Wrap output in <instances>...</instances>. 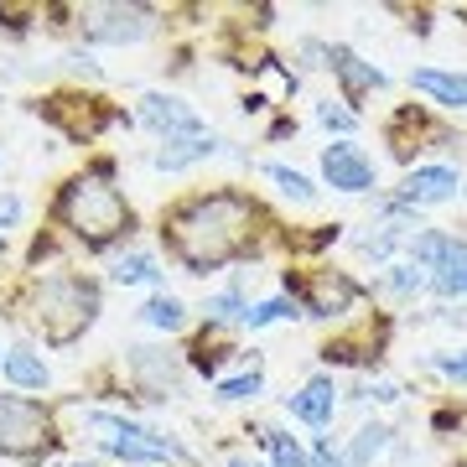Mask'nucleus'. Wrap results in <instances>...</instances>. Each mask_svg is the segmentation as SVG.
<instances>
[{"mask_svg": "<svg viewBox=\"0 0 467 467\" xmlns=\"http://www.w3.org/2000/svg\"><path fill=\"white\" fill-rule=\"evenodd\" d=\"M265 389V368L250 364V374H234V379H218V400H254Z\"/></svg>", "mask_w": 467, "mask_h": 467, "instance_id": "393cba45", "label": "nucleus"}, {"mask_svg": "<svg viewBox=\"0 0 467 467\" xmlns=\"http://www.w3.org/2000/svg\"><path fill=\"white\" fill-rule=\"evenodd\" d=\"M21 218V198H0V229H11Z\"/></svg>", "mask_w": 467, "mask_h": 467, "instance_id": "7c9ffc66", "label": "nucleus"}, {"mask_svg": "<svg viewBox=\"0 0 467 467\" xmlns=\"http://www.w3.org/2000/svg\"><path fill=\"white\" fill-rule=\"evenodd\" d=\"M109 281L115 285H161V265H156L146 250H130L109 265Z\"/></svg>", "mask_w": 467, "mask_h": 467, "instance_id": "a211bd4d", "label": "nucleus"}, {"mask_svg": "<svg viewBox=\"0 0 467 467\" xmlns=\"http://www.w3.org/2000/svg\"><path fill=\"white\" fill-rule=\"evenodd\" d=\"M462 16H467V11H462Z\"/></svg>", "mask_w": 467, "mask_h": 467, "instance_id": "473e14b6", "label": "nucleus"}, {"mask_svg": "<svg viewBox=\"0 0 467 467\" xmlns=\"http://www.w3.org/2000/svg\"><path fill=\"white\" fill-rule=\"evenodd\" d=\"M322 177L337 192H368L374 187V156L364 146H353V140H333L322 150Z\"/></svg>", "mask_w": 467, "mask_h": 467, "instance_id": "1a4fd4ad", "label": "nucleus"}, {"mask_svg": "<svg viewBox=\"0 0 467 467\" xmlns=\"http://www.w3.org/2000/svg\"><path fill=\"white\" fill-rule=\"evenodd\" d=\"M88 42H104V47H135L156 32V11L150 5H94L84 16Z\"/></svg>", "mask_w": 467, "mask_h": 467, "instance_id": "0eeeda50", "label": "nucleus"}, {"mask_svg": "<svg viewBox=\"0 0 467 467\" xmlns=\"http://www.w3.org/2000/svg\"><path fill=\"white\" fill-rule=\"evenodd\" d=\"M389 291H395V296H416V291H426V275H420L416 265H389Z\"/></svg>", "mask_w": 467, "mask_h": 467, "instance_id": "bb28decb", "label": "nucleus"}, {"mask_svg": "<svg viewBox=\"0 0 467 467\" xmlns=\"http://www.w3.org/2000/svg\"><path fill=\"white\" fill-rule=\"evenodd\" d=\"M140 322L156 327V333H182L187 327V306L177 296H150L146 306H140Z\"/></svg>", "mask_w": 467, "mask_h": 467, "instance_id": "6ab92c4d", "label": "nucleus"}, {"mask_svg": "<svg viewBox=\"0 0 467 467\" xmlns=\"http://www.w3.org/2000/svg\"><path fill=\"white\" fill-rule=\"evenodd\" d=\"M229 467H260V462H244V457H234V462Z\"/></svg>", "mask_w": 467, "mask_h": 467, "instance_id": "2f4dec72", "label": "nucleus"}, {"mask_svg": "<svg viewBox=\"0 0 467 467\" xmlns=\"http://www.w3.org/2000/svg\"><path fill=\"white\" fill-rule=\"evenodd\" d=\"M265 177L275 187H281L291 202H317V187H312V177L306 171H296V167H281V161H265Z\"/></svg>", "mask_w": 467, "mask_h": 467, "instance_id": "4be33fe9", "label": "nucleus"}, {"mask_svg": "<svg viewBox=\"0 0 467 467\" xmlns=\"http://www.w3.org/2000/svg\"><path fill=\"white\" fill-rule=\"evenodd\" d=\"M312 115H317V125H327V130H358V115H353V109H337L333 99H322L317 109H312Z\"/></svg>", "mask_w": 467, "mask_h": 467, "instance_id": "cd10ccee", "label": "nucleus"}, {"mask_svg": "<svg viewBox=\"0 0 467 467\" xmlns=\"http://www.w3.org/2000/svg\"><path fill=\"white\" fill-rule=\"evenodd\" d=\"M285 410L296 420H306L312 431H327V426H333V410H337V384L327 379V374L306 379L296 395H285Z\"/></svg>", "mask_w": 467, "mask_h": 467, "instance_id": "9b49d317", "label": "nucleus"}, {"mask_svg": "<svg viewBox=\"0 0 467 467\" xmlns=\"http://www.w3.org/2000/svg\"><path fill=\"white\" fill-rule=\"evenodd\" d=\"M250 218L254 208L234 192H213V198H192L182 213L171 218V244L182 254L187 270H208L229 265L234 254L244 250V234H250Z\"/></svg>", "mask_w": 467, "mask_h": 467, "instance_id": "f257e3e1", "label": "nucleus"}, {"mask_svg": "<svg viewBox=\"0 0 467 467\" xmlns=\"http://www.w3.org/2000/svg\"><path fill=\"white\" fill-rule=\"evenodd\" d=\"M260 447L275 457V467H312V451L301 447L296 436H285V431H260Z\"/></svg>", "mask_w": 467, "mask_h": 467, "instance_id": "5701e85b", "label": "nucleus"}, {"mask_svg": "<svg viewBox=\"0 0 467 467\" xmlns=\"http://www.w3.org/2000/svg\"><path fill=\"white\" fill-rule=\"evenodd\" d=\"M426 285L436 296H467V239H457V234L441 239V254H436Z\"/></svg>", "mask_w": 467, "mask_h": 467, "instance_id": "ddd939ff", "label": "nucleus"}, {"mask_svg": "<svg viewBox=\"0 0 467 467\" xmlns=\"http://www.w3.org/2000/svg\"><path fill=\"white\" fill-rule=\"evenodd\" d=\"M244 312H250V301L239 296V285L218 291V296H208V322H244Z\"/></svg>", "mask_w": 467, "mask_h": 467, "instance_id": "a878e982", "label": "nucleus"}, {"mask_svg": "<svg viewBox=\"0 0 467 467\" xmlns=\"http://www.w3.org/2000/svg\"><path fill=\"white\" fill-rule=\"evenodd\" d=\"M32 306H36V322H42L52 348H67L99 317V285L84 281V275H52V281L36 285Z\"/></svg>", "mask_w": 467, "mask_h": 467, "instance_id": "7ed1b4c3", "label": "nucleus"}, {"mask_svg": "<svg viewBox=\"0 0 467 467\" xmlns=\"http://www.w3.org/2000/svg\"><path fill=\"white\" fill-rule=\"evenodd\" d=\"M301 317V306L291 296H270V301H254L250 312H244V322L239 327H250V333H260V327H270V322H291Z\"/></svg>", "mask_w": 467, "mask_h": 467, "instance_id": "412c9836", "label": "nucleus"}, {"mask_svg": "<svg viewBox=\"0 0 467 467\" xmlns=\"http://www.w3.org/2000/svg\"><path fill=\"white\" fill-rule=\"evenodd\" d=\"M84 426L94 431L99 451H109V457H119V462H177V457H187L171 436L150 431V426H140V420L109 416V410H88Z\"/></svg>", "mask_w": 467, "mask_h": 467, "instance_id": "20e7f679", "label": "nucleus"}, {"mask_svg": "<svg viewBox=\"0 0 467 467\" xmlns=\"http://www.w3.org/2000/svg\"><path fill=\"white\" fill-rule=\"evenodd\" d=\"M410 88H420L426 99H436L441 109H467V67H416Z\"/></svg>", "mask_w": 467, "mask_h": 467, "instance_id": "4468645a", "label": "nucleus"}, {"mask_svg": "<svg viewBox=\"0 0 467 467\" xmlns=\"http://www.w3.org/2000/svg\"><path fill=\"white\" fill-rule=\"evenodd\" d=\"M0 374H5V384H16V389H47L52 384V368L42 364V353H32V348H5Z\"/></svg>", "mask_w": 467, "mask_h": 467, "instance_id": "f3484780", "label": "nucleus"}, {"mask_svg": "<svg viewBox=\"0 0 467 467\" xmlns=\"http://www.w3.org/2000/svg\"><path fill=\"white\" fill-rule=\"evenodd\" d=\"M457 171L451 167H416L410 177H405L400 187V198L395 202H384V213H395V208H426V202H447L457 198Z\"/></svg>", "mask_w": 467, "mask_h": 467, "instance_id": "9d476101", "label": "nucleus"}, {"mask_svg": "<svg viewBox=\"0 0 467 467\" xmlns=\"http://www.w3.org/2000/svg\"><path fill=\"white\" fill-rule=\"evenodd\" d=\"M208 156H229V140H223V135H198V140H167V146L156 150L150 161H156V171H187V167H198V161H208Z\"/></svg>", "mask_w": 467, "mask_h": 467, "instance_id": "2eb2a0df", "label": "nucleus"}, {"mask_svg": "<svg viewBox=\"0 0 467 467\" xmlns=\"http://www.w3.org/2000/svg\"><path fill=\"white\" fill-rule=\"evenodd\" d=\"M384 441H389V426H379V420L358 426V436L348 441V457H343V467H368V462L384 451Z\"/></svg>", "mask_w": 467, "mask_h": 467, "instance_id": "aec40b11", "label": "nucleus"}, {"mask_svg": "<svg viewBox=\"0 0 467 467\" xmlns=\"http://www.w3.org/2000/svg\"><path fill=\"white\" fill-rule=\"evenodd\" d=\"M140 119L161 135V146H167V140H198V135H213L208 130V119H202L192 104H182L177 94H140Z\"/></svg>", "mask_w": 467, "mask_h": 467, "instance_id": "6e6552de", "label": "nucleus"}, {"mask_svg": "<svg viewBox=\"0 0 467 467\" xmlns=\"http://www.w3.org/2000/svg\"><path fill=\"white\" fill-rule=\"evenodd\" d=\"M327 67L343 78V94H348V99H364V94H374V88L389 84V73L374 67V63H364L353 47H327Z\"/></svg>", "mask_w": 467, "mask_h": 467, "instance_id": "f8f14e48", "label": "nucleus"}, {"mask_svg": "<svg viewBox=\"0 0 467 467\" xmlns=\"http://www.w3.org/2000/svg\"><path fill=\"white\" fill-rule=\"evenodd\" d=\"M57 218L84 239L88 250H104V244H115L119 234L130 229V202L119 198V187L104 171H88V177H73L63 187Z\"/></svg>", "mask_w": 467, "mask_h": 467, "instance_id": "f03ea898", "label": "nucleus"}, {"mask_svg": "<svg viewBox=\"0 0 467 467\" xmlns=\"http://www.w3.org/2000/svg\"><path fill=\"white\" fill-rule=\"evenodd\" d=\"M52 420L36 400H21V395H0V451L5 457H26V451L47 447Z\"/></svg>", "mask_w": 467, "mask_h": 467, "instance_id": "423d86ee", "label": "nucleus"}, {"mask_svg": "<svg viewBox=\"0 0 467 467\" xmlns=\"http://www.w3.org/2000/svg\"><path fill=\"white\" fill-rule=\"evenodd\" d=\"M431 368L457 384H467V353H431Z\"/></svg>", "mask_w": 467, "mask_h": 467, "instance_id": "c85d7f7f", "label": "nucleus"}, {"mask_svg": "<svg viewBox=\"0 0 467 467\" xmlns=\"http://www.w3.org/2000/svg\"><path fill=\"white\" fill-rule=\"evenodd\" d=\"M353 296H358V285H353L348 275L322 270L317 281H312V291H306V312H312V317H343L353 306Z\"/></svg>", "mask_w": 467, "mask_h": 467, "instance_id": "dca6fc26", "label": "nucleus"}, {"mask_svg": "<svg viewBox=\"0 0 467 467\" xmlns=\"http://www.w3.org/2000/svg\"><path fill=\"white\" fill-rule=\"evenodd\" d=\"M63 63H67V67H78V73H88V78H99V63H94L88 52H67Z\"/></svg>", "mask_w": 467, "mask_h": 467, "instance_id": "c756f323", "label": "nucleus"}, {"mask_svg": "<svg viewBox=\"0 0 467 467\" xmlns=\"http://www.w3.org/2000/svg\"><path fill=\"white\" fill-rule=\"evenodd\" d=\"M125 368H130V384L146 395V400H177L187 384V368L171 348H156V343H135L125 348Z\"/></svg>", "mask_w": 467, "mask_h": 467, "instance_id": "39448f33", "label": "nucleus"}, {"mask_svg": "<svg viewBox=\"0 0 467 467\" xmlns=\"http://www.w3.org/2000/svg\"><path fill=\"white\" fill-rule=\"evenodd\" d=\"M405 234H410V223H379L374 234H364V239H358V250L374 254V260H389V254L405 244Z\"/></svg>", "mask_w": 467, "mask_h": 467, "instance_id": "b1692460", "label": "nucleus"}]
</instances>
